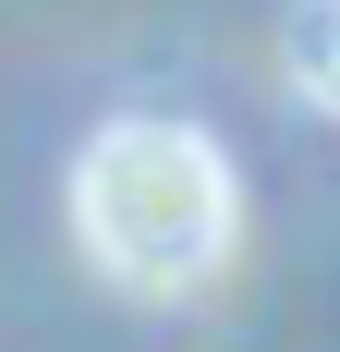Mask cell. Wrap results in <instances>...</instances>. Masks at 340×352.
Segmentation results:
<instances>
[{
    "instance_id": "1",
    "label": "cell",
    "mask_w": 340,
    "mask_h": 352,
    "mask_svg": "<svg viewBox=\"0 0 340 352\" xmlns=\"http://www.w3.org/2000/svg\"><path fill=\"white\" fill-rule=\"evenodd\" d=\"M73 231L122 292L146 304H182L231 267V231H243V195H231V158L182 122H109L85 158H73Z\"/></svg>"
}]
</instances>
